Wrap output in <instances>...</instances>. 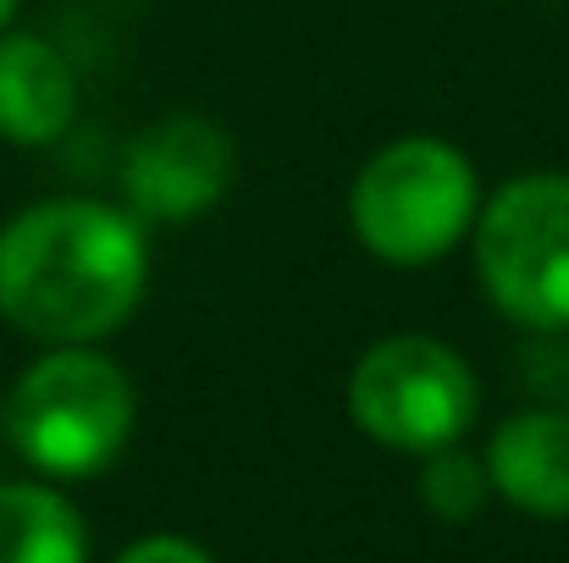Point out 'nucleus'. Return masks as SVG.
<instances>
[{
  "mask_svg": "<svg viewBox=\"0 0 569 563\" xmlns=\"http://www.w3.org/2000/svg\"><path fill=\"white\" fill-rule=\"evenodd\" d=\"M487 497H492L487 464H481L476 453H465V442L437 448V453L420 459V503H426L437 520L465 525V520H476V514L487 509Z\"/></svg>",
  "mask_w": 569,
  "mask_h": 563,
  "instance_id": "10",
  "label": "nucleus"
},
{
  "mask_svg": "<svg viewBox=\"0 0 569 563\" xmlns=\"http://www.w3.org/2000/svg\"><path fill=\"white\" fill-rule=\"evenodd\" d=\"M72 122H78L72 61L50 39L28 28H6L0 33V144L50 150L67 139Z\"/></svg>",
  "mask_w": 569,
  "mask_h": 563,
  "instance_id": "7",
  "label": "nucleus"
},
{
  "mask_svg": "<svg viewBox=\"0 0 569 563\" xmlns=\"http://www.w3.org/2000/svg\"><path fill=\"white\" fill-rule=\"evenodd\" d=\"M238 172V150L210 117H161L122 155V204L144 227H189L210 215Z\"/></svg>",
  "mask_w": 569,
  "mask_h": 563,
  "instance_id": "6",
  "label": "nucleus"
},
{
  "mask_svg": "<svg viewBox=\"0 0 569 563\" xmlns=\"http://www.w3.org/2000/svg\"><path fill=\"white\" fill-rule=\"evenodd\" d=\"M150 288V227L89 193L22 204L0 227V321L28 343H106Z\"/></svg>",
  "mask_w": 569,
  "mask_h": 563,
  "instance_id": "1",
  "label": "nucleus"
},
{
  "mask_svg": "<svg viewBox=\"0 0 569 563\" xmlns=\"http://www.w3.org/2000/svg\"><path fill=\"white\" fill-rule=\"evenodd\" d=\"M481 199V172L459 144L437 133H403L387 139L355 172L349 232L381 265L426 271L448 260L459 243H470Z\"/></svg>",
  "mask_w": 569,
  "mask_h": 563,
  "instance_id": "3",
  "label": "nucleus"
},
{
  "mask_svg": "<svg viewBox=\"0 0 569 563\" xmlns=\"http://www.w3.org/2000/svg\"><path fill=\"white\" fill-rule=\"evenodd\" d=\"M487 304L520 326L569 332V172H520L481 199L470 227Z\"/></svg>",
  "mask_w": 569,
  "mask_h": 563,
  "instance_id": "4",
  "label": "nucleus"
},
{
  "mask_svg": "<svg viewBox=\"0 0 569 563\" xmlns=\"http://www.w3.org/2000/svg\"><path fill=\"white\" fill-rule=\"evenodd\" d=\"M0 563H89V525L56 481H0Z\"/></svg>",
  "mask_w": 569,
  "mask_h": 563,
  "instance_id": "9",
  "label": "nucleus"
},
{
  "mask_svg": "<svg viewBox=\"0 0 569 563\" xmlns=\"http://www.w3.org/2000/svg\"><path fill=\"white\" fill-rule=\"evenodd\" d=\"M343 398L349 420L377 448L426 459L470 436L481 414V375L453 343L431 332H392L355 360Z\"/></svg>",
  "mask_w": 569,
  "mask_h": 563,
  "instance_id": "5",
  "label": "nucleus"
},
{
  "mask_svg": "<svg viewBox=\"0 0 569 563\" xmlns=\"http://www.w3.org/2000/svg\"><path fill=\"white\" fill-rule=\"evenodd\" d=\"M139 420L133 375L94 343L44 349L28 360L6 398V436L17 459L44 481L106 475Z\"/></svg>",
  "mask_w": 569,
  "mask_h": 563,
  "instance_id": "2",
  "label": "nucleus"
},
{
  "mask_svg": "<svg viewBox=\"0 0 569 563\" xmlns=\"http://www.w3.org/2000/svg\"><path fill=\"white\" fill-rule=\"evenodd\" d=\"M17 11H22V0H0V33L11 28V17H17Z\"/></svg>",
  "mask_w": 569,
  "mask_h": 563,
  "instance_id": "12",
  "label": "nucleus"
},
{
  "mask_svg": "<svg viewBox=\"0 0 569 563\" xmlns=\"http://www.w3.org/2000/svg\"><path fill=\"white\" fill-rule=\"evenodd\" d=\"M487 481L492 492L531 514L569 520V414L565 409H520L487 436Z\"/></svg>",
  "mask_w": 569,
  "mask_h": 563,
  "instance_id": "8",
  "label": "nucleus"
},
{
  "mask_svg": "<svg viewBox=\"0 0 569 563\" xmlns=\"http://www.w3.org/2000/svg\"><path fill=\"white\" fill-rule=\"evenodd\" d=\"M117 563H216L199 542H189V536H139L133 547H122V559Z\"/></svg>",
  "mask_w": 569,
  "mask_h": 563,
  "instance_id": "11",
  "label": "nucleus"
}]
</instances>
